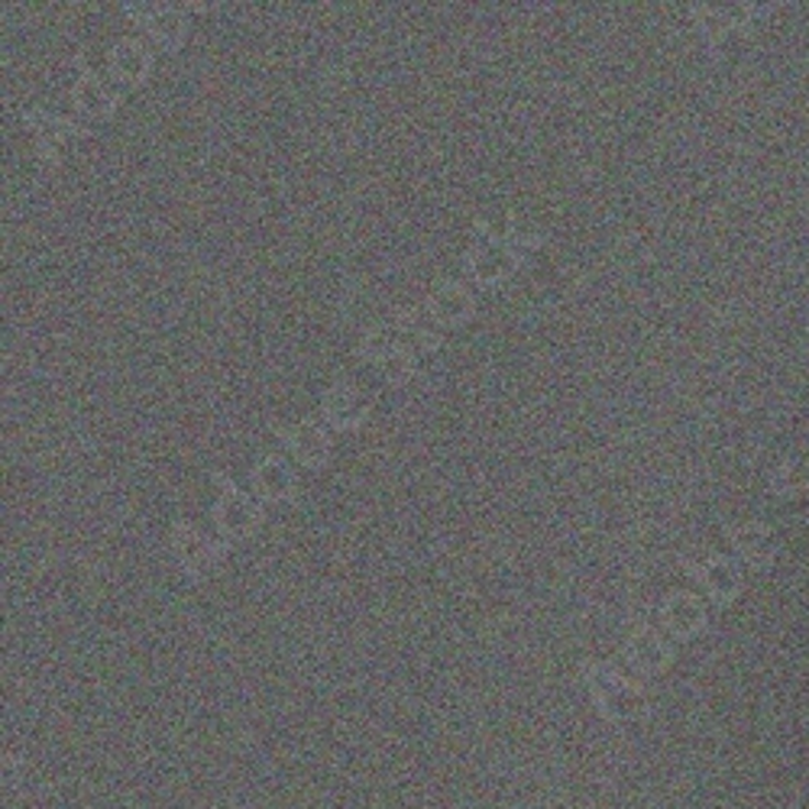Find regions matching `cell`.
Wrapping results in <instances>:
<instances>
[{"mask_svg":"<svg viewBox=\"0 0 809 809\" xmlns=\"http://www.w3.org/2000/svg\"><path fill=\"white\" fill-rule=\"evenodd\" d=\"M519 263L521 256L512 246H506L499 240H483V236H476L466 246V253H463V273L479 289H499V286H506L516 276Z\"/></svg>","mask_w":809,"mask_h":809,"instance_id":"6da1fadb","label":"cell"},{"mask_svg":"<svg viewBox=\"0 0 809 809\" xmlns=\"http://www.w3.org/2000/svg\"><path fill=\"white\" fill-rule=\"evenodd\" d=\"M214 479H218V486L224 489L221 499L214 502V512H211V519L218 524V531H221L228 541H243V538L256 534V528H259V521H263V506H259V499L250 496V492H243V489H236L228 473H218Z\"/></svg>","mask_w":809,"mask_h":809,"instance_id":"7a4b0ae2","label":"cell"},{"mask_svg":"<svg viewBox=\"0 0 809 809\" xmlns=\"http://www.w3.org/2000/svg\"><path fill=\"white\" fill-rule=\"evenodd\" d=\"M126 16L143 30L149 46L175 56L188 43V16L178 7H153V3H126Z\"/></svg>","mask_w":809,"mask_h":809,"instance_id":"3957f363","label":"cell"},{"mask_svg":"<svg viewBox=\"0 0 809 809\" xmlns=\"http://www.w3.org/2000/svg\"><path fill=\"white\" fill-rule=\"evenodd\" d=\"M424 314L434 321V328L441 331H457L463 324L473 321L476 314V295L473 289L461 282V279H437L431 289H428V298H424Z\"/></svg>","mask_w":809,"mask_h":809,"instance_id":"277c9868","label":"cell"},{"mask_svg":"<svg viewBox=\"0 0 809 809\" xmlns=\"http://www.w3.org/2000/svg\"><path fill=\"white\" fill-rule=\"evenodd\" d=\"M71 108L91 123H104L120 111V91L111 78L98 75L95 68H81L71 85Z\"/></svg>","mask_w":809,"mask_h":809,"instance_id":"5b68a950","label":"cell"},{"mask_svg":"<svg viewBox=\"0 0 809 809\" xmlns=\"http://www.w3.org/2000/svg\"><path fill=\"white\" fill-rule=\"evenodd\" d=\"M369 411H373L369 396H366L356 383H347V379L334 383V386L324 392V399H321L324 424L334 428V431H344V434L359 431V428L366 424Z\"/></svg>","mask_w":809,"mask_h":809,"instance_id":"8992f818","label":"cell"},{"mask_svg":"<svg viewBox=\"0 0 809 809\" xmlns=\"http://www.w3.org/2000/svg\"><path fill=\"white\" fill-rule=\"evenodd\" d=\"M276 434H279V441L289 447V454L301 466L321 469V466L331 463V434L318 421H311V418L286 421V424H276Z\"/></svg>","mask_w":809,"mask_h":809,"instance_id":"52a82bcc","label":"cell"},{"mask_svg":"<svg viewBox=\"0 0 809 809\" xmlns=\"http://www.w3.org/2000/svg\"><path fill=\"white\" fill-rule=\"evenodd\" d=\"M23 123H26V130L36 136V153H40L49 166H56L58 149H62L68 140L81 136V126H78L71 117L56 114V111H49V108H26V111H23Z\"/></svg>","mask_w":809,"mask_h":809,"instance_id":"ba28073f","label":"cell"},{"mask_svg":"<svg viewBox=\"0 0 809 809\" xmlns=\"http://www.w3.org/2000/svg\"><path fill=\"white\" fill-rule=\"evenodd\" d=\"M153 49L136 40V36H120L114 46L108 49V71H111V81L123 85V88H140L149 81L153 75Z\"/></svg>","mask_w":809,"mask_h":809,"instance_id":"9c48e42d","label":"cell"},{"mask_svg":"<svg viewBox=\"0 0 809 809\" xmlns=\"http://www.w3.org/2000/svg\"><path fill=\"white\" fill-rule=\"evenodd\" d=\"M169 544H173L175 561H178L188 574H195V577L208 574V570L224 557V547L214 544L211 538H204V534H201L198 528H191L188 521H178V524H175Z\"/></svg>","mask_w":809,"mask_h":809,"instance_id":"30bf717a","label":"cell"},{"mask_svg":"<svg viewBox=\"0 0 809 809\" xmlns=\"http://www.w3.org/2000/svg\"><path fill=\"white\" fill-rule=\"evenodd\" d=\"M253 496L259 502H291L298 496V473L289 461L269 454L253 466Z\"/></svg>","mask_w":809,"mask_h":809,"instance_id":"8fae6325","label":"cell"},{"mask_svg":"<svg viewBox=\"0 0 809 809\" xmlns=\"http://www.w3.org/2000/svg\"><path fill=\"white\" fill-rule=\"evenodd\" d=\"M411 344L404 341L402 328L396 324V321H376V324H369L366 331H363V337H359V344H356V353L363 356V359H369V363H386V359H392L396 353H402L408 350Z\"/></svg>","mask_w":809,"mask_h":809,"instance_id":"7c38bea8","label":"cell"},{"mask_svg":"<svg viewBox=\"0 0 809 809\" xmlns=\"http://www.w3.org/2000/svg\"><path fill=\"white\" fill-rule=\"evenodd\" d=\"M392 321L402 328L404 341L411 344V350L418 353H434L441 347V328H434V321L424 314V308H404V311H396Z\"/></svg>","mask_w":809,"mask_h":809,"instance_id":"4fadbf2b","label":"cell"},{"mask_svg":"<svg viewBox=\"0 0 809 809\" xmlns=\"http://www.w3.org/2000/svg\"><path fill=\"white\" fill-rule=\"evenodd\" d=\"M506 246H512L519 256L534 253V250L544 246V231H541L534 221H528V218H519V214H516V224H512V231L506 236Z\"/></svg>","mask_w":809,"mask_h":809,"instance_id":"5bb4252c","label":"cell"},{"mask_svg":"<svg viewBox=\"0 0 809 809\" xmlns=\"http://www.w3.org/2000/svg\"><path fill=\"white\" fill-rule=\"evenodd\" d=\"M383 376L392 383V386H404L411 376H414V350L408 347L402 353H396L392 359L383 363Z\"/></svg>","mask_w":809,"mask_h":809,"instance_id":"9a60e30c","label":"cell"}]
</instances>
